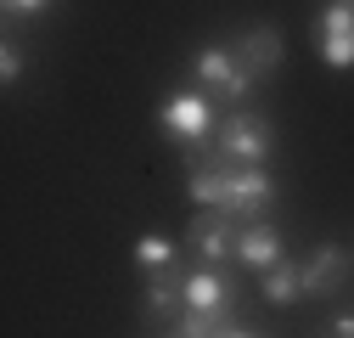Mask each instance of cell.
I'll list each match as a JSON object with an SVG mask.
<instances>
[{"mask_svg":"<svg viewBox=\"0 0 354 338\" xmlns=\"http://www.w3.org/2000/svg\"><path fill=\"white\" fill-rule=\"evenodd\" d=\"M192 197L214 215H259L264 203L276 197L270 175L259 163H242V169H214V163H197L192 169Z\"/></svg>","mask_w":354,"mask_h":338,"instance_id":"6da1fadb","label":"cell"},{"mask_svg":"<svg viewBox=\"0 0 354 338\" xmlns=\"http://www.w3.org/2000/svg\"><path fill=\"white\" fill-rule=\"evenodd\" d=\"M163 130L186 147L192 163H203V147L214 141V107H208V96H174V102H163Z\"/></svg>","mask_w":354,"mask_h":338,"instance_id":"7a4b0ae2","label":"cell"},{"mask_svg":"<svg viewBox=\"0 0 354 338\" xmlns=\"http://www.w3.org/2000/svg\"><path fill=\"white\" fill-rule=\"evenodd\" d=\"M264 152H270V124L253 118V113H236L219 124V136H214V158L219 163H264Z\"/></svg>","mask_w":354,"mask_h":338,"instance_id":"3957f363","label":"cell"},{"mask_svg":"<svg viewBox=\"0 0 354 338\" xmlns=\"http://www.w3.org/2000/svg\"><path fill=\"white\" fill-rule=\"evenodd\" d=\"M197 79L208 84V91H214L219 102H242V96L253 91V73H248V62H242L236 51H225V46H208V51L197 57Z\"/></svg>","mask_w":354,"mask_h":338,"instance_id":"277c9868","label":"cell"},{"mask_svg":"<svg viewBox=\"0 0 354 338\" xmlns=\"http://www.w3.org/2000/svg\"><path fill=\"white\" fill-rule=\"evenodd\" d=\"M321 51L332 68H354V0H337L321 17Z\"/></svg>","mask_w":354,"mask_h":338,"instance_id":"5b68a950","label":"cell"},{"mask_svg":"<svg viewBox=\"0 0 354 338\" xmlns=\"http://www.w3.org/2000/svg\"><path fill=\"white\" fill-rule=\"evenodd\" d=\"M236 260L242 265H259V271H270V265H281V237H276V226H242L236 231Z\"/></svg>","mask_w":354,"mask_h":338,"instance_id":"8992f818","label":"cell"},{"mask_svg":"<svg viewBox=\"0 0 354 338\" xmlns=\"http://www.w3.org/2000/svg\"><path fill=\"white\" fill-rule=\"evenodd\" d=\"M343 265H348V260H343V248H332V242H326L315 260L298 271V293H332V287H337V276H343Z\"/></svg>","mask_w":354,"mask_h":338,"instance_id":"52a82bcc","label":"cell"},{"mask_svg":"<svg viewBox=\"0 0 354 338\" xmlns=\"http://www.w3.org/2000/svg\"><path fill=\"white\" fill-rule=\"evenodd\" d=\"M236 57L248 62V73H253V79H264V73L281 62V34H276V28H253L242 46H236Z\"/></svg>","mask_w":354,"mask_h":338,"instance_id":"ba28073f","label":"cell"},{"mask_svg":"<svg viewBox=\"0 0 354 338\" xmlns=\"http://www.w3.org/2000/svg\"><path fill=\"white\" fill-rule=\"evenodd\" d=\"M225 299H231V282L214 276V271H197L186 282V310H208V316H225Z\"/></svg>","mask_w":354,"mask_h":338,"instance_id":"9c48e42d","label":"cell"},{"mask_svg":"<svg viewBox=\"0 0 354 338\" xmlns=\"http://www.w3.org/2000/svg\"><path fill=\"white\" fill-rule=\"evenodd\" d=\"M192 248L203 254V260H225V254H231L236 242H231V231L219 226V220H208V215H197V226H192Z\"/></svg>","mask_w":354,"mask_h":338,"instance_id":"30bf717a","label":"cell"},{"mask_svg":"<svg viewBox=\"0 0 354 338\" xmlns=\"http://www.w3.org/2000/svg\"><path fill=\"white\" fill-rule=\"evenodd\" d=\"M292 293H298V271H292L287 260H281V265H270V271H264V299H270V305H287Z\"/></svg>","mask_w":354,"mask_h":338,"instance_id":"8fae6325","label":"cell"},{"mask_svg":"<svg viewBox=\"0 0 354 338\" xmlns=\"http://www.w3.org/2000/svg\"><path fill=\"white\" fill-rule=\"evenodd\" d=\"M147 299H152V305H147L152 316H163L174 299H180V282H174V265H169V276H163V271H152V293H147Z\"/></svg>","mask_w":354,"mask_h":338,"instance_id":"7c38bea8","label":"cell"},{"mask_svg":"<svg viewBox=\"0 0 354 338\" xmlns=\"http://www.w3.org/2000/svg\"><path fill=\"white\" fill-rule=\"evenodd\" d=\"M136 254H141L147 271H169V265H174V242H163V237H147Z\"/></svg>","mask_w":354,"mask_h":338,"instance_id":"4fadbf2b","label":"cell"},{"mask_svg":"<svg viewBox=\"0 0 354 338\" xmlns=\"http://www.w3.org/2000/svg\"><path fill=\"white\" fill-rule=\"evenodd\" d=\"M17 68H23V57H17V46H6V57H0V73L17 79Z\"/></svg>","mask_w":354,"mask_h":338,"instance_id":"5bb4252c","label":"cell"},{"mask_svg":"<svg viewBox=\"0 0 354 338\" xmlns=\"http://www.w3.org/2000/svg\"><path fill=\"white\" fill-rule=\"evenodd\" d=\"M39 6H51V0H6V12H39Z\"/></svg>","mask_w":354,"mask_h":338,"instance_id":"9a60e30c","label":"cell"},{"mask_svg":"<svg viewBox=\"0 0 354 338\" xmlns=\"http://www.w3.org/2000/svg\"><path fill=\"white\" fill-rule=\"evenodd\" d=\"M332 338H354V316H343V321L332 327Z\"/></svg>","mask_w":354,"mask_h":338,"instance_id":"2e32d148","label":"cell"},{"mask_svg":"<svg viewBox=\"0 0 354 338\" xmlns=\"http://www.w3.org/2000/svg\"><path fill=\"white\" fill-rule=\"evenodd\" d=\"M225 338H248V332H225Z\"/></svg>","mask_w":354,"mask_h":338,"instance_id":"e0dca14e","label":"cell"}]
</instances>
